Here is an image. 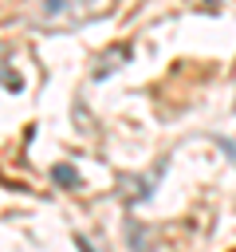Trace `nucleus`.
I'll return each instance as SVG.
<instances>
[{"label": "nucleus", "mask_w": 236, "mask_h": 252, "mask_svg": "<svg viewBox=\"0 0 236 252\" xmlns=\"http://www.w3.org/2000/svg\"><path fill=\"white\" fill-rule=\"evenodd\" d=\"M126 59H130V47H126V43H118V47H110V51H106V55L98 59L102 67H94V79H106V75H110V71H118V67L126 63Z\"/></svg>", "instance_id": "f03ea898"}, {"label": "nucleus", "mask_w": 236, "mask_h": 252, "mask_svg": "<svg viewBox=\"0 0 236 252\" xmlns=\"http://www.w3.org/2000/svg\"><path fill=\"white\" fill-rule=\"evenodd\" d=\"M224 150H228V154H236V142H224Z\"/></svg>", "instance_id": "423d86ee"}, {"label": "nucleus", "mask_w": 236, "mask_h": 252, "mask_svg": "<svg viewBox=\"0 0 236 252\" xmlns=\"http://www.w3.org/2000/svg\"><path fill=\"white\" fill-rule=\"evenodd\" d=\"M75 244H79V248H83V252H94V248H90V244H87V240H83V236H75Z\"/></svg>", "instance_id": "39448f33"}, {"label": "nucleus", "mask_w": 236, "mask_h": 252, "mask_svg": "<svg viewBox=\"0 0 236 252\" xmlns=\"http://www.w3.org/2000/svg\"><path fill=\"white\" fill-rule=\"evenodd\" d=\"M106 4L98 0H35L31 4V20L43 28H75L90 16H98Z\"/></svg>", "instance_id": "f257e3e1"}, {"label": "nucleus", "mask_w": 236, "mask_h": 252, "mask_svg": "<svg viewBox=\"0 0 236 252\" xmlns=\"http://www.w3.org/2000/svg\"><path fill=\"white\" fill-rule=\"evenodd\" d=\"M126 240H130V248H134V252H153V244H149V232H146L138 220H126Z\"/></svg>", "instance_id": "7ed1b4c3"}, {"label": "nucleus", "mask_w": 236, "mask_h": 252, "mask_svg": "<svg viewBox=\"0 0 236 252\" xmlns=\"http://www.w3.org/2000/svg\"><path fill=\"white\" fill-rule=\"evenodd\" d=\"M51 177H55L59 185H79V173H75V165H55V169H51Z\"/></svg>", "instance_id": "20e7f679"}]
</instances>
